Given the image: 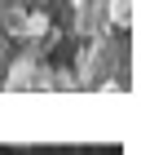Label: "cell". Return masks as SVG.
I'll use <instances>...</instances> for the list:
<instances>
[{"label":"cell","instance_id":"obj_1","mask_svg":"<svg viewBox=\"0 0 141 155\" xmlns=\"http://www.w3.org/2000/svg\"><path fill=\"white\" fill-rule=\"evenodd\" d=\"M132 9H137V0H115V5H110V13H115V22H119V27H128V22H132Z\"/></svg>","mask_w":141,"mask_h":155}]
</instances>
